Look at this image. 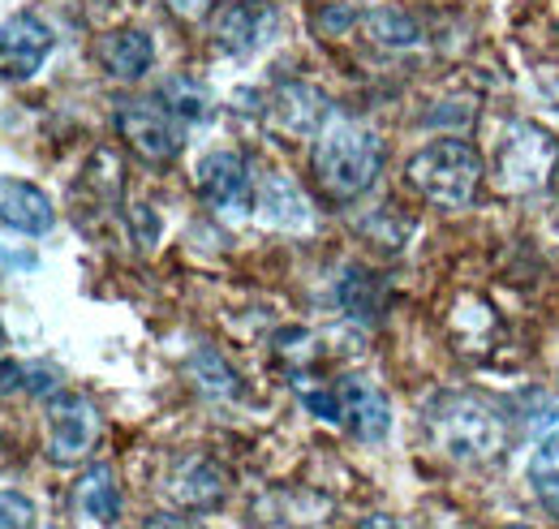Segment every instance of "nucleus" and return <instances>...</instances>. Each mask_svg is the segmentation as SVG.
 <instances>
[{
    "instance_id": "nucleus-1",
    "label": "nucleus",
    "mask_w": 559,
    "mask_h": 529,
    "mask_svg": "<svg viewBox=\"0 0 559 529\" xmlns=\"http://www.w3.org/2000/svg\"><path fill=\"white\" fill-rule=\"evenodd\" d=\"M310 168H314V181L323 186L328 199L353 202L379 181V173H383V142H379V133L370 130V126H361V121L332 117L319 130V138H314Z\"/></svg>"
},
{
    "instance_id": "nucleus-2",
    "label": "nucleus",
    "mask_w": 559,
    "mask_h": 529,
    "mask_svg": "<svg viewBox=\"0 0 559 529\" xmlns=\"http://www.w3.org/2000/svg\"><path fill=\"white\" fill-rule=\"evenodd\" d=\"M483 173H487L483 155L465 138H435V142L418 146L405 164L409 186L421 199L439 202V207H469L478 199Z\"/></svg>"
},
{
    "instance_id": "nucleus-3",
    "label": "nucleus",
    "mask_w": 559,
    "mask_h": 529,
    "mask_svg": "<svg viewBox=\"0 0 559 529\" xmlns=\"http://www.w3.org/2000/svg\"><path fill=\"white\" fill-rule=\"evenodd\" d=\"M430 439L452 457V461H490L503 448V426L483 400L465 392H443L426 413Z\"/></svg>"
},
{
    "instance_id": "nucleus-4",
    "label": "nucleus",
    "mask_w": 559,
    "mask_h": 529,
    "mask_svg": "<svg viewBox=\"0 0 559 529\" xmlns=\"http://www.w3.org/2000/svg\"><path fill=\"white\" fill-rule=\"evenodd\" d=\"M556 155H559V142L547 126H538V121H512L503 130V138H499V155H495L499 186H508L516 195L547 186V173H551Z\"/></svg>"
},
{
    "instance_id": "nucleus-5",
    "label": "nucleus",
    "mask_w": 559,
    "mask_h": 529,
    "mask_svg": "<svg viewBox=\"0 0 559 529\" xmlns=\"http://www.w3.org/2000/svg\"><path fill=\"white\" fill-rule=\"evenodd\" d=\"M194 186H199V199L228 224H241L254 215L259 190H254V177H250V164L241 151H228V146L207 151L194 168Z\"/></svg>"
},
{
    "instance_id": "nucleus-6",
    "label": "nucleus",
    "mask_w": 559,
    "mask_h": 529,
    "mask_svg": "<svg viewBox=\"0 0 559 529\" xmlns=\"http://www.w3.org/2000/svg\"><path fill=\"white\" fill-rule=\"evenodd\" d=\"M117 130L151 164H168L186 146V126L159 95H130L117 104Z\"/></svg>"
},
{
    "instance_id": "nucleus-7",
    "label": "nucleus",
    "mask_w": 559,
    "mask_h": 529,
    "mask_svg": "<svg viewBox=\"0 0 559 529\" xmlns=\"http://www.w3.org/2000/svg\"><path fill=\"white\" fill-rule=\"evenodd\" d=\"M57 48L52 26L39 13H13L0 26V82H31Z\"/></svg>"
},
{
    "instance_id": "nucleus-8",
    "label": "nucleus",
    "mask_w": 559,
    "mask_h": 529,
    "mask_svg": "<svg viewBox=\"0 0 559 529\" xmlns=\"http://www.w3.org/2000/svg\"><path fill=\"white\" fill-rule=\"evenodd\" d=\"M99 444V409L86 397L61 392L48 404V457L57 465H78Z\"/></svg>"
},
{
    "instance_id": "nucleus-9",
    "label": "nucleus",
    "mask_w": 559,
    "mask_h": 529,
    "mask_svg": "<svg viewBox=\"0 0 559 529\" xmlns=\"http://www.w3.org/2000/svg\"><path fill=\"white\" fill-rule=\"evenodd\" d=\"M272 31L267 0H219L211 13V44L219 57H250Z\"/></svg>"
},
{
    "instance_id": "nucleus-10",
    "label": "nucleus",
    "mask_w": 559,
    "mask_h": 529,
    "mask_svg": "<svg viewBox=\"0 0 559 529\" xmlns=\"http://www.w3.org/2000/svg\"><path fill=\"white\" fill-rule=\"evenodd\" d=\"M336 404H341V426L361 444H379L392 431V404L370 384L366 375H341L336 384Z\"/></svg>"
},
{
    "instance_id": "nucleus-11",
    "label": "nucleus",
    "mask_w": 559,
    "mask_h": 529,
    "mask_svg": "<svg viewBox=\"0 0 559 529\" xmlns=\"http://www.w3.org/2000/svg\"><path fill=\"white\" fill-rule=\"evenodd\" d=\"M0 228L22 237H48L57 228V207L35 181L0 177Z\"/></svg>"
},
{
    "instance_id": "nucleus-12",
    "label": "nucleus",
    "mask_w": 559,
    "mask_h": 529,
    "mask_svg": "<svg viewBox=\"0 0 559 529\" xmlns=\"http://www.w3.org/2000/svg\"><path fill=\"white\" fill-rule=\"evenodd\" d=\"M254 211L280 228V233H310L314 228V211H310V199L293 186V177L284 173H263V186L254 195Z\"/></svg>"
},
{
    "instance_id": "nucleus-13",
    "label": "nucleus",
    "mask_w": 559,
    "mask_h": 529,
    "mask_svg": "<svg viewBox=\"0 0 559 529\" xmlns=\"http://www.w3.org/2000/svg\"><path fill=\"white\" fill-rule=\"evenodd\" d=\"M95 52H99V66L108 69V78L139 82V78H146L151 61H155V39L139 26H121V31H108Z\"/></svg>"
},
{
    "instance_id": "nucleus-14",
    "label": "nucleus",
    "mask_w": 559,
    "mask_h": 529,
    "mask_svg": "<svg viewBox=\"0 0 559 529\" xmlns=\"http://www.w3.org/2000/svg\"><path fill=\"white\" fill-rule=\"evenodd\" d=\"M267 113H272V126H280L284 133H314L332 121L328 117V99L306 82H284L272 95Z\"/></svg>"
},
{
    "instance_id": "nucleus-15",
    "label": "nucleus",
    "mask_w": 559,
    "mask_h": 529,
    "mask_svg": "<svg viewBox=\"0 0 559 529\" xmlns=\"http://www.w3.org/2000/svg\"><path fill=\"white\" fill-rule=\"evenodd\" d=\"M78 513L91 521V526L99 529H112L121 521V486H117V473H112V465H91L86 473H82V482H78Z\"/></svg>"
},
{
    "instance_id": "nucleus-16",
    "label": "nucleus",
    "mask_w": 559,
    "mask_h": 529,
    "mask_svg": "<svg viewBox=\"0 0 559 529\" xmlns=\"http://www.w3.org/2000/svg\"><path fill=\"white\" fill-rule=\"evenodd\" d=\"M173 499L177 504H186V508H194V513H207V508H219L224 504V491H228V482H224V473L207 461V457H194V461H186L177 473H173Z\"/></svg>"
},
{
    "instance_id": "nucleus-17",
    "label": "nucleus",
    "mask_w": 559,
    "mask_h": 529,
    "mask_svg": "<svg viewBox=\"0 0 559 529\" xmlns=\"http://www.w3.org/2000/svg\"><path fill=\"white\" fill-rule=\"evenodd\" d=\"M361 31L388 48V52H405V48H418L421 44V26L414 13L396 9V4H379V9H366L361 13Z\"/></svg>"
},
{
    "instance_id": "nucleus-18",
    "label": "nucleus",
    "mask_w": 559,
    "mask_h": 529,
    "mask_svg": "<svg viewBox=\"0 0 559 529\" xmlns=\"http://www.w3.org/2000/svg\"><path fill=\"white\" fill-rule=\"evenodd\" d=\"M341 306L349 310L357 324H374L379 310H383V289H379V275L366 271V267H349L341 275Z\"/></svg>"
},
{
    "instance_id": "nucleus-19",
    "label": "nucleus",
    "mask_w": 559,
    "mask_h": 529,
    "mask_svg": "<svg viewBox=\"0 0 559 529\" xmlns=\"http://www.w3.org/2000/svg\"><path fill=\"white\" fill-rule=\"evenodd\" d=\"M190 379L215 400L241 397V375H237L215 349H194V357H190Z\"/></svg>"
},
{
    "instance_id": "nucleus-20",
    "label": "nucleus",
    "mask_w": 559,
    "mask_h": 529,
    "mask_svg": "<svg viewBox=\"0 0 559 529\" xmlns=\"http://www.w3.org/2000/svg\"><path fill=\"white\" fill-rule=\"evenodd\" d=\"M159 99L173 108V117H177L186 130L207 117V91H203L194 78H173V82L159 91Z\"/></svg>"
},
{
    "instance_id": "nucleus-21",
    "label": "nucleus",
    "mask_w": 559,
    "mask_h": 529,
    "mask_svg": "<svg viewBox=\"0 0 559 529\" xmlns=\"http://www.w3.org/2000/svg\"><path fill=\"white\" fill-rule=\"evenodd\" d=\"M530 478H534V482H559V418H551V422L543 426V435L534 439Z\"/></svg>"
},
{
    "instance_id": "nucleus-22",
    "label": "nucleus",
    "mask_w": 559,
    "mask_h": 529,
    "mask_svg": "<svg viewBox=\"0 0 559 529\" xmlns=\"http://www.w3.org/2000/svg\"><path fill=\"white\" fill-rule=\"evenodd\" d=\"M39 513L31 504V495L22 491H0V529H35Z\"/></svg>"
},
{
    "instance_id": "nucleus-23",
    "label": "nucleus",
    "mask_w": 559,
    "mask_h": 529,
    "mask_svg": "<svg viewBox=\"0 0 559 529\" xmlns=\"http://www.w3.org/2000/svg\"><path fill=\"white\" fill-rule=\"evenodd\" d=\"M301 400H306V409H310L314 418H323V422L341 426V404H336V388H310V392H301Z\"/></svg>"
},
{
    "instance_id": "nucleus-24",
    "label": "nucleus",
    "mask_w": 559,
    "mask_h": 529,
    "mask_svg": "<svg viewBox=\"0 0 559 529\" xmlns=\"http://www.w3.org/2000/svg\"><path fill=\"white\" fill-rule=\"evenodd\" d=\"M61 384V375L52 371V366H26V392H35V397H61V392H52Z\"/></svg>"
},
{
    "instance_id": "nucleus-25",
    "label": "nucleus",
    "mask_w": 559,
    "mask_h": 529,
    "mask_svg": "<svg viewBox=\"0 0 559 529\" xmlns=\"http://www.w3.org/2000/svg\"><path fill=\"white\" fill-rule=\"evenodd\" d=\"M22 388H26V366L13 362V357H0V397L22 392Z\"/></svg>"
},
{
    "instance_id": "nucleus-26",
    "label": "nucleus",
    "mask_w": 559,
    "mask_h": 529,
    "mask_svg": "<svg viewBox=\"0 0 559 529\" xmlns=\"http://www.w3.org/2000/svg\"><path fill=\"white\" fill-rule=\"evenodd\" d=\"M142 529H203V526L194 517H181V513H155V517H146Z\"/></svg>"
},
{
    "instance_id": "nucleus-27",
    "label": "nucleus",
    "mask_w": 559,
    "mask_h": 529,
    "mask_svg": "<svg viewBox=\"0 0 559 529\" xmlns=\"http://www.w3.org/2000/svg\"><path fill=\"white\" fill-rule=\"evenodd\" d=\"M173 13H181V17H199V13H207L211 4H219V0H164Z\"/></svg>"
},
{
    "instance_id": "nucleus-28",
    "label": "nucleus",
    "mask_w": 559,
    "mask_h": 529,
    "mask_svg": "<svg viewBox=\"0 0 559 529\" xmlns=\"http://www.w3.org/2000/svg\"><path fill=\"white\" fill-rule=\"evenodd\" d=\"M357 529H405L396 517H388V513H370V517H361Z\"/></svg>"
},
{
    "instance_id": "nucleus-29",
    "label": "nucleus",
    "mask_w": 559,
    "mask_h": 529,
    "mask_svg": "<svg viewBox=\"0 0 559 529\" xmlns=\"http://www.w3.org/2000/svg\"><path fill=\"white\" fill-rule=\"evenodd\" d=\"M508 529H530V526H508Z\"/></svg>"
},
{
    "instance_id": "nucleus-30",
    "label": "nucleus",
    "mask_w": 559,
    "mask_h": 529,
    "mask_svg": "<svg viewBox=\"0 0 559 529\" xmlns=\"http://www.w3.org/2000/svg\"><path fill=\"white\" fill-rule=\"evenodd\" d=\"M0 344H4V328H0Z\"/></svg>"
}]
</instances>
